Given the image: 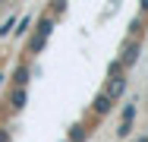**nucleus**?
Listing matches in <instances>:
<instances>
[{
    "label": "nucleus",
    "mask_w": 148,
    "mask_h": 142,
    "mask_svg": "<svg viewBox=\"0 0 148 142\" xmlns=\"http://www.w3.org/2000/svg\"><path fill=\"white\" fill-rule=\"evenodd\" d=\"M0 142H10V130H0Z\"/></svg>",
    "instance_id": "9"
},
{
    "label": "nucleus",
    "mask_w": 148,
    "mask_h": 142,
    "mask_svg": "<svg viewBox=\"0 0 148 142\" xmlns=\"http://www.w3.org/2000/svg\"><path fill=\"white\" fill-rule=\"evenodd\" d=\"M32 26V16H25V19H22V22H19V28H16V32H19V35H22V32H25V28Z\"/></svg>",
    "instance_id": "8"
},
{
    "label": "nucleus",
    "mask_w": 148,
    "mask_h": 142,
    "mask_svg": "<svg viewBox=\"0 0 148 142\" xmlns=\"http://www.w3.org/2000/svg\"><path fill=\"white\" fill-rule=\"evenodd\" d=\"M25 82H29V66H19L13 73V88H25Z\"/></svg>",
    "instance_id": "6"
},
{
    "label": "nucleus",
    "mask_w": 148,
    "mask_h": 142,
    "mask_svg": "<svg viewBox=\"0 0 148 142\" xmlns=\"http://www.w3.org/2000/svg\"><path fill=\"white\" fill-rule=\"evenodd\" d=\"M10 108L13 111H22L25 108V88H13L10 92Z\"/></svg>",
    "instance_id": "5"
},
{
    "label": "nucleus",
    "mask_w": 148,
    "mask_h": 142,
    "mask_svg": "<svg viewBox=\"0 0 148 142\" xmlns=\"http://www.w3.org/2000/svg\"><path fill=\"white\" fill-rule=\"evenodd\" d=\"M110 108H114V101L101 92L98 98H95V104H91V111H95V117H104V114H110Z\"/></svg>",
    "instance_id": "4"
},
{
    "label": "nucleus",
    "mask_w": 148,
    "mask_h": 142,
    "mask_svg": "<svg viewBox=\"0 0 148 142\" xmlns=\"http://www.w3.org/2000/svg\"><path fill=\"white\" fill-rule=\"evenodd\" d=\"M136 60H139V44H132V41H129V44L123 48V54H120V66L126 70V66H132Z\"/></svg>",
    "instance_id": "3"
},
{
    "label": "nucleus",
    "mask_w": 148,
    "mask_h": 142,
    "mask_svg": "<svg viewBox=\"0 0 148 142\" xmlns=\"http://www.w3.org/2000/svg\"><path fill=\"white\" fill-rule=\"evenodd\" d=\"M85 136H88V130L79 123V126H73L69 130V142H85Z\"/></svg>",
    "instance_id": "7"
},
{
    "label": "nucleus",
    "mask_w": 148,
    "mask_h": 142,
    "mask_svg": "<svg viewBox=\"0 0 148 142\" xmlns=\"http://www.w3.org/2000/svg\"><path fill=\"white\" fill-rule=\"evenodd\" d=\"M136 142H148V136H139V139H136Z\"/></svg>",
    "instance_id": "10"
},
{
    "label": "nucleus",
    "mask_w": 148,
    "mask_h": 142,
    "mask_svg": "<svg viewBox=\"0 0 148 142\" xmlns=\"http://www.w3.org/2000/svg\"><path fill=\"white\" fill-rule=\"evenodd\" d=\"M51 28H54V22H51V16H44V19L38 22V32L32 35V41H29V54H38V51L44 48V41H47Z\"/></svg>",
    "instance_id": "1"
},
{
    "label": "nucleus",
    "mask_w": 148,
    "mask_h": 142,
    "mask_svg": "<svg viewBox=\"0 0 148 142\" xmlns=\"http://www.w3.org/2000/svg\"><path fill=\"white\" fill-rule=\"evenodd\" d=\"M123 92H126V76H117V79H110V85L104 88V95H107L110 101H117Z\"/></svg>",
    "instance_id": "2"
}]
</instances>
